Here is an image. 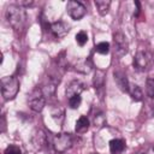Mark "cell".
<instances>
[{"mask_svg": "<svg viewBox=\"0 0 154 154\" xmlns=\"http://www.w3.org/2000/svg\"><path fill=\"white\" fill-rule=\"evenodd\" d=\"M6 18L14 30H20L26 22V12L19 5H10L6 10Z\"/></svg>", "mask_w": 154, "mask_h": 154, "instance_id": "6da1fadb", "label": "cell"}, {"mask_svg": "<svg viewBox=\"0 0 154 154\" xmlns=\"http://www.w3.org/2000/svg\"><path fill=\"white\" fill-rule=\"evenodd\" d=\"M19 91V81L14 76H8L1 79V93L5 100H12Z\"/></svg>", "mask_w": 154, "mask_h": 154, "instance_id": "7a4b0ae2", "label": "cell"}, {"mask_svg": "<svg viewBox=\"0 0 154 154\" xmlns=\"http://www.w3.org/2000/svg\"><path fill=\"white\" fill-rule=\"evenodd\" d=\"M28 105L34 112H41L46 105V96L43 95L41 88H35L28 99Z\"/></svg>", "mask_w": 154, "mask_h": 154, "instance_id": "3957f363", "label": "cell"}, {"mask_svg": "<svg viewBox=\"0 0 154 154\" xmlns=\"http://www.w3.org/2000/svg\"><path fill=\"white\" fill-rule=\"evenodd\" d=\"M114 42V55L117 58H123L129 52V43L123 32H116L113 35Z\"/></svg>", "mask_w": 154, "mask_h": 154, "instance_id": "277c9868", "label": "cell"}, {"mask_svg": "<svg viewBox=\"0 0 154 154\" xmlns=\"http://www.w3.org/2000/svg\"><path fill=\"white\" fill-rule=\"evenodd\" d=\"M134 67L138 71H146L152 64V54L147 51H140L134 57Z\"/></svg>", "mask_w": 154, "mask_h": 154, "instance_id": "5b68a950", "label": "cell"}, {"mask_svg": "<svg viewBox=\"0 0 154 154\" xmlns=\"http://www.w3.org/2000/svg\"><path fill=\"white\" fill-rule=\"evenodd\" d=\"M72 146V138L70 134L60 132L53 138V147L57 153H64Z\"/></svg>", "mask_w": 154, "mask_h": 154, "instance_id": "8992f818", "label": "cell"}, {"mask_svg": "<svg viewBox=\"0 0 154 154\" xmlns=\"http://www.w3.org/2000/svg\"><path fill=\"white\" fill-rule=\"evenodd\" d=\"M66 11H67L69 16L72 19H75V20H79L85 14V7H84V5L82 2L75 1V0L67 1V4H66Z\"/></svg>", "mask_w": 154, "mask_h": 154, "instance_id": "52a82bcc", "label": "cell"}, {"mask_svg": "<svg viewBox=\"0 0 154 154\" xmlns=\"http://www.w3.org/2000/svg\"><path fill=\"white\" fill-rule=\"evenodd\" d=\"M31 143L36 150H42L47 146V136L42 130H36L31 137Z\"/></svg>", "mask_w": 154, "mask_h": 154, "instance_id": "ba28073f", "label": "cell"}, {"mask_svg": "<svg viewBox=\"0 0 154 154\" xmlns=\"http://www.w3.org/2000/svg\"><path fill=\"white\" fill-rule=\"evenodd\" d=\"M51 31H52V34L55 36V37H58V38H61V37H64V36H66V34L69 32V25L66 24V23H64V22H54V23H52L51 24Z\"/></svg>", "mask_w": 154, "mask_h": 154, "instance_id": "9c48e42d", "label": "cell"}, {"mask_svg": "<svg viewBox=\"0 0 154 154\" xmlns=\"http://www.w3.org/2000/svg\"><path fill=\"white\" fill-rule=\"evenodd\" d=\"M84 83L83 82H81V81H72L69 85H67V88H66V96H67V99H70V97H72V96H75V95H81V93L84 90Z\"/></svg>", "mask_w": 154, "mask_h": 154, "instance_id": "30bf717a", "label": "cell"}, {"mask_svg": "<svg viewBox=\"0 0 154 154\" xmlns=\"http://www.w3.org/2000/svg\"><path fill=\"white\" fill-rule=\"evenodd\" d=\"M114 81L117 83V85L119 87L120 90L123 91H128L129 90V82H128V78H126V75L123 72V71H114Z\"/></svg>", "mask_w": 154, "mask_h": 154, "instance_id": "8fae6325", "label": "cell"}, {"mask_svg": "<svg viewBox=\"0 0 154 154\" xmlns=\"http://www.w3.org/2000/svg\"><path fill=\"white\" fill-rule=\"evenodd\" d=\"M105 71L103 70H100L97 69L95 71V75H94V78H93V84H94V88L96 91H100L103 89V84H105Z\"/></svg>", "mask_w": 154, "mask_h": 154, "instance_id": "7c38bea8", "label": "cell"}, {"mask_svg": "<svg viewBox=\"0 0 154 154\" xmlns=\"http://www.w3.org/2000/svg\"><path fill=\"white\" fill-rule=\"evenodd\" d=\"M108 144H109V150H111L112 154H119L125 148V142L123 140H119V138L111 140Z\"/></svg>", "mask_w": 154, "mask_h": 154, "instance_id": "4fadbf2b", "label": "cell"}, {"mask_svg": "<svg viewBox=\"0 0 154 154\" xmlns=\"http://www.w3.org/2000/svg\"><path fill=\"white\" fill-rule=\"evenodd\" d=\"M128 93L130 94V96H131L132 100H135V101H141V100L143 99L142 89H141L137 84L130 83V84H129V90H128Z\"/></svg>", "mask_w": 154, "mask_h": 154, "instance_id": "5bb4252c", "label": "cell"}, {"mask_svg": "<svg viewBox=\"0 0 154 154\" xmlns=\"http://www.w3.org/2000/svg\"><path fill=\"white\" fill-rule=\"evenodd\" d=\"M88 128H89V119L85 116H81L76 122V126H75L76 132L77 134H83L88 130Z\"/></svg>", "mask_w": 154, "mask_h": 154, "instance_id": "9a60e30c", "label": "cell"}, {"mask_svg": "<svg viewBox=\"0 0 154 154\" xmlns=\"http://www.w3.org/2000/svg\"><path fill=\"white\" fill-rule=\"evenodd\" d=\"M94 4H95V6H96V8L101 16H106L108 13V10L111 6L109 0H95Z\"/></svg>", "mask_w": 154, "mask_h": 154, "instance_id": "2e32d148", "label": "cell"}, {"mask_svg": "<svg viewBox=\"0 0 154 154\" xmlns=\"http://www.w3.org/2000/svg\"><path fill=\"white\" fill-rule=\"evenodd\" d=\"M76 70L79 71V72H83V73H89L90 70H91V63L89 59H82V60H78L77 64H76Z\"/></svg>", "mask_w": 154, "mask_h": 154, "instance_id": "e0dca14e", "label": "cell"}, {"mask_svg": "<svg viewBox=\"0 0 154 154\" xmlns=\"http://www.w3.org/2000/svg\"><path fill=\"white\" fill-rule=\"evenodd\" d=\"M105 120H106V118H105L103 113L100 112V111L93 116V122H94V125H95L96 128H101V126H103Z\"/></svg>", "mask_w": 154, "mask_h": 154, "instance_id": "ac0fdd59", "label": "cell"}, {"mask_svg": "<svg viewBox=\"0 0 154 154\" xmlns=\"http://www.w3.org/2000/svg\"><path fill=\"white\" fill-rule=\"evenodd\" d=\"M146 91H147V96L148 99L154 100V79L149 78L146 82Z\"/></svg>", "mask_w": 154, "mask_h": 154, "instance_id": "d6986e66", "label": "cell"}, {"mask_svg": "<svg viewBox=\"0 0 154 154\" xmlns=\"http://www.w3.org/2000/svg\"><path fill=\"white\" fill-rule=\"evenodd\" d=\"M95 49L100 54H107L109 52V43L108 42H100V43L96 45Z\"/></svg>", "mask_w": 154, "mask_h": 154, "instance_id": "ffe728a7", "label": "cell"}, {"mask_svg": "<svg viewBox=\"0 0 154 154\" xmlns=\"http://www.w3.org/2000/svg\"><path fill=\"white\" fill-rule=\"evenodd\" d=\"M81 102H82L81 95H75V96H72V97L69 99V106H70L71 108H73V109L78 108L79 105H81Z\"/></svg>", "mask_w": 154, "mask_h": 154, "instance_id": "44dd1931", "label": "cell"}, {"mask_svg": "<svg viewBox=\"0 0 154 154\" xmlns=\"http://www.w3.org/2000/svg\"><path fill=\"white\" fill-rule=\"evenodd\" d=\"M76 41H77V43L79 45V46H84L85 43H87V41H88V35H87V32L85 31H79V32H77V35H76Z\"/></svg>", "mask_w": 154, "mask_h": 154, "instance_id": "7402d4cb", "label": "cell"}, {"mask_svg": "<svg viewBox=\"0 0 154 154\" xmlns=\"http://www.w3.org/2000/svg\"><path fill=\"white\" fill-rule=\"evenodd\" d=\"M4 154H22V152H20V148L19 147L12 144V146H8L6 148V150L4 152Z\"/></svg>", "mask_w": 154, "mask_h": 154, "instance_id": "603a6c76", "label": "cell"}, {"mask_svg": "<svg viewBox=\"0 0 154 154\" xmlns=\"http://www.w3.org/2000/svg\"><path fill=\"white\" fill-rule=\"evenodd\" d=\"M32 4H34L32 1H19V2H18V5L22 6V7H23V6H31Z\"/></svg>", "mask_w": 154, "mask_h": 154, "instance_id": "cb8c5ba5", "label": "cell"}, {"mask_svg": "<svg viewBox=\"0 0 154 154\" xmlns=\"http://www.w3.org/2000/svg\"><path fill=\"white\" fill-rule=\"evenodd\" d=\"M144 154H154V147L148 148V149H147V152H146Z\"/></svg>", "mask_w": 154, "mask_h": 154, "instance_id": "d4e9b609", "label": "cell"}]
</instances>
